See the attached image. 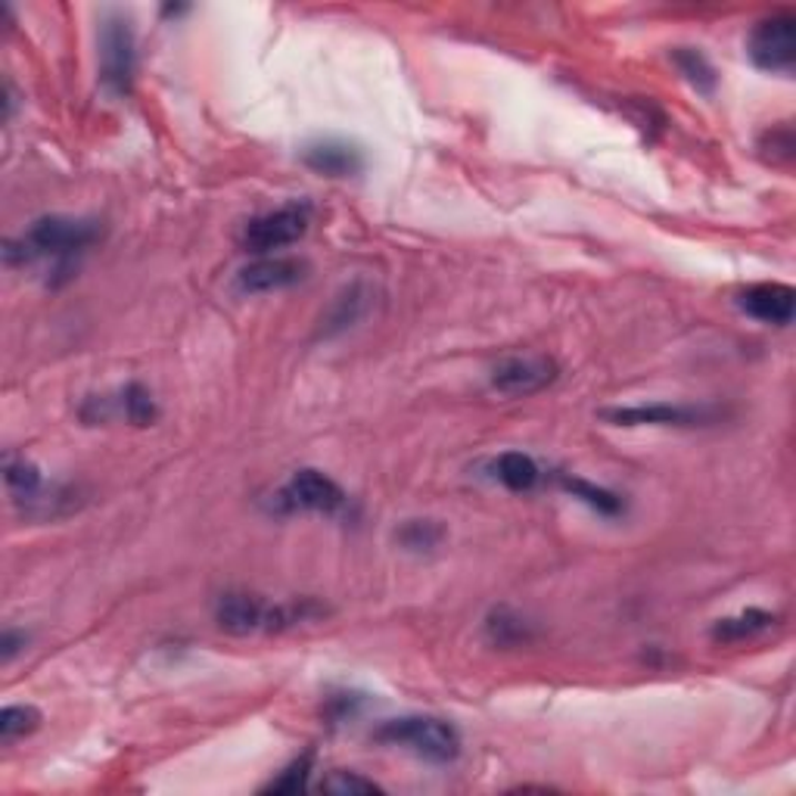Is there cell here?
<instances>
[{
	"label": "cell",
	"instance_id": "6da1fadb",
	"mask_svg": "<svg viewBox=\"0 0 796 796\" xmlns=\"http://www.w3.org/2000/svg\"><path fill=\"white\" fill-rule=\"evenodd\" d=\"M100 240V224L88 219H66V215H48L32 221V228L19 240L7 243V262H53L57 274H66L81 252L91 250Z\"/></svg>",
	"mask_w": 796,
	"mask_h": 796
},
{
	"label": "cell",
	"instance_id": "7a4b0ae2",
	"mask_svg": "<svg viewBox=\"0 0 796 796\" xmlns=\"http://www.w3.org/2000/svg\"><path fill=\"white\" fill-rule=\"evenodd\" d=\"M374 737L386 747H402L426 763L449 765L461 756V734L452 722L436 716H402L383 722Z\"/></svg>",
	"mask_w": 796,
	"mask_h": 796
},
{
	"label": "cell",
	"instance_id": "3957f363",
	"mask_svg": "<svg viewBox=\"0 0 796 796\" xmlns=\"http://www.w3.org/2000/svg\"><path fill=\"white\" fill-rule=\"evenodd\" d=\"M138 75V38L125 13H107L100 26V81L112 97H128Z\"/></svg>",
	"mask_w": 796,
	"mask_h": 796
},
{
	"label": "cell",
	"instance_id": "277c9868",
	"mask_svg": "<svg viewBox=\"0 0 796 796\" xmlns=\"http://www.w3.org/2000/svg\"><path fill=\"white\" fill-rule=\"evenodd\" d=\"M312 224V205L309 203H286L262 212L243 224L240 231V246L255 255H271V252L286 250L299 243Z\"/></svg>",
	"mask_w": 796,
	"mask_h": 796
},
{
	"label": "cell",
	"instance_id": "5b68a950",
	"mask_svg": "<svg viewBox=\"0 0 796 796\" xmlns=\"http://www.w3.org/2000/svg\"><path fill=\"white\" fill-rule=\"evenodd\" d=\"M749 60L763 72L790 75L796 63V19L794 13H772L749 34Z\"/></svg>",
	"mask_w": 796,
	"mask_h": 796
},
{
	"label": "cell",
	"instance_id": "8992f818",
	"mask_svg": "<svg viewBox=\"0 0 796 796\" xmlns=\"http://www.w3.org/2000/svg\"><path fill=\"white\" fill-rule=\"evenodd\" d=\"M557 376L561 367L547 355H507L492 367V390L507 399H526L547 390Z\"/></svg>",
	"mask_w": 796,
	"mask_h": 796
},
{
	"label": "cell",
	"instance_id": "52a82bcc",
	"mask_svg": "<svg viewBox=\"0 0 796 796\" xmlns=\"http://www.w3.org/2000/svg\"><path fill=\"white\" fill-rule=\"evenodd\" d=\"M281 504L290 511H312V514H336L343 511L345 492L321 470H296L290 483L283 485Z\"/></svg>",
	"mask_w": 796,
	"mask_h": 796
},
{
	"label": "cell",
	"instance_id": "ba28073f",
	"mask_svg": "<svg viewBox=\"0 0 796 796\" xmlns=\"http://www.w3.org/2000/svg\"><path fill=\"white\" fill-rule=\"evenodd\" d=\"M309 265L302 259H290V255H262L259 262L246 265L236 274V293L243 296H259V293H278V290H290L299 281H305Z\"/></svg>",
	"mask_w": 796,
	"mask_h": 796
},
{
	"label": "cell",
	"instance_id": "9c48e42d",
	"mask_svg": "<svg viewBox=\"0 0 796 796\" xmlns=\"http://www.w3.org/2000/svg\"><path fill=\"white\" fill-rule=\"evenodd\" d=\"M737 305L763 324L787 328L796 312V290L790 283H753L737 296Z\"/></svg>",
	"mask_w": 796,
	"mask_h": 796
},
{
	"label": "cell",
	"instance_id": "30bf717a",
	"mask_svg": "<svg viewBox=\"0 0 796 796\" xmlns=\"http://www.w3.org/2000/svg\"><path fill=\"white\" fill-rule=\"evenodd\" d=\"M604 421L619 423V426H697V423L713 421V411L709 407L654 402V405L609 407V411H604Z\"/></svg>",
	"mask_w": 796,
	"mask_h": 796
},
{
	"label": "cell",
	"instance_id": "8fae6325",
	"mask_svg": "<svg viewBox=\"0 0 796 796\" xmlns=\"http://www.w3.org/2000/svg\"><path fill=\"white\" fill-rule=\"evenodd\" d=\"M302 162L314 174H324V178H355L364 169V157H361L359 147L340 141V138L312 141L302 150Z\"/></svg>",
	"mask_w": 796,
	"mask_h": 796
},
{
	"label": "cell",
	"instance_id": "7c38bea8",
	"mask_svg": "<svg viewBox=\"0 0 796 796\" xmlns=\"http://www.w3.org/2000/svg\"><path fill=\"white\" fill-rule=\"evenodd\" d=\"M367 305H371V293H367L364 283L345 286L343 293L330 302L328 314L321 318V336L328 340V336H336V333H345L349 328H355L361 318H364V312H367Z\"/></svg>",
	"mask_w": 796,
	"mask_h": 796
},
{
	"label": "cell",
	"instance_id": "4fadbf2b",
	"mask_svg": "<svg viewBox=\"0 0 796 796\" xmlns=\"http://www.w3.org/2000/svg\"><path fill=\"white\" fill-rule=\"evenodd\" d=\"M772 625H775V613L749 607L734 613V616L718 619V623L713 625V638L722 641V644H737V641H749L756 638V635H763Z\"/></svg>",
	"mask_w": 796,
	"mask_h": 796
},
{
	"label": "cell",
	"instance_id": "5bb4252c",
	"mask_svg": "<svg viewBox=\"0 0 796 796\" xmlns=\"http://www.w3.org/2000/svg\"><path fill=\"white\" fill-rule=\"evenodd\" d=\"M492 473L504 488L511 492H530L542 480V470L535 464V457L523 452H504L492 461Z\"/></svg>",
	"mask_w": 796,
	"mask_h": 796
},
{
	"label": "cell",
	"instance_id": "9a60e30c",
	"mask_svg": "<svg viewBox=\"0 0 796 796\" xmlns=\"http://www.w3.org/2000/svg\"><path fill=\"white\" fill-rule=\"evenodd\" d=\"M672 63L678 66V72H682L701 94H713V91H716V69H713V63L703 57L701 50L675 48L672 50Z\"/></svg>",
	"mask_w": 796,
	"mask_h": 796
},
{
	"label": "cell",
	"instance_id": "2e32d148",
	"mask_svg": "<svg viewBox=\"0 0 796 796\" xmlns=\"http://www.w3.org/2000/svg\"><path fill=\"white\" fill-rule=\"evenodd\" d=\"M485 632H488L492 644H498V647H514V644H520V641H530V635H532L530 623H526L523 616L511 613L507 607L495 609V613L488 616Z\"/></svg>",
	"mask_w": 796,
	"mask_h": 796
},
{
	"label": "cell",
	"instance_id": "e0dca14e",
	"mask_svg": "<svg viewBox=\"0 0 796 796\" xmlns=\"http://www.w3.org/2000/svg\"><path fill=\"white\" fill-rule=\"evenodd\" d=\"M563 488L566 492H573L576 498H582L588 507H594L597 514L604 516H616L623 514V498L619 495H613L607 488H601V485L588 483V480H578V476H563Z\"/></svg>",
	"mask_w": 796,
	"mask_h": 796
},
{
	"label": "cell",
	"instance_id": "ac0fdd59",
	"mask_svg": "<svg viewBox=\"0 0 796 796\" xmlns=\"http://www.w3.org/2000/svg\"><path fill=\"white\" fill-rule=\"evenodd\" d=\"M38 725H41V713L34 706H29V703L3 706V713H0V740L13 744L19 737L38 732Z\"/></svg>",
	"mask_w": 796,
	"mask_h": 796
},
{
	"label": "cell",
	"instance_id": "d6986e66",
	"mask_svg": "<svg viewBox=\"0 0 796 796\" xmlns=\"http://www.w3.org/2000/svg\"><path fill=\"white\" fill-rule=\"evenodd\" d=\"M7 485H10V492L17 495L19 501H34L41 495V488H44V480H41V473L34 464H29L26 457H7Z\"/></svg>",
	"mask_w": 796,
	"mask_h": 796
},
{
	"label": "cell",
	"instance_id": "ffe728a7",
	"mask_svg": "<svg viewBox=\"0 0 796 796\" xmlns=\"http://www.w3.org/2000/svg\"><path fill=\"white\" fill-rule=\"evenodd\" d=\"M119 411H122V414H125L128 421L134 423V426H150V423L157 421V414H159L153 395L143 390L141 383H128L125 390H122Z\"/></svg>",
	"mask_w": 796,
	"mask_h": 796
},
{
	"label": "cell",
	"instance_id": "44dd1931",
	"mask_svg": "<svg viewBox=\"0 0 796 796\" xmlns=\"http://www.w3.org/2000/svg\"><path fill=\"white\" fill-rule=\"evenodd\" d=\"M442 526L433 523V520H407L402 532H399V542L407 547V551H433V547L442 542Z\"/></svg>",
	"mask_w": 796,
	"mask_h": 796
},
{
	"label": "cell",
	"instance_id": "7402d4cb",
	"mask_svg": "<svg viewBox=\"0 0 796 796\" xmlns=\"http://www.w3.org/2000/svg\"><path fill=\"white\" fill-rule=\"evenodd\" d=\"M794 131L790 125H775L765 131L763 138H759V150H763V157L768 162H775V165H787L790 159H794Z\"/></svg>",
	"mask_w": 796,
	"mask_h": 796
},
{
	"label": "cell",
	"instance_id": "603a6c76",
	"mask_svg": "<svg viewBox=\"0 0 796 796\" xmlns=\"http://www.w3.org/2000/svg\"><path fill=\"white\" fill-rule=\"evenodd\" d=\"M309 775H312V756H302L293 765H286L278 778L265 784V794H296L309 787Z\"/></svg>",
	"mask_w": 796,
	"mask_h": 796
},
{
	"label": "cell",
	"instance_id": "cb8c5ba5",
	"mask_svg": "<svg viewBox=\"0 0 796 796\" xmlns=\"http://www.w3.org/2000/svg\"><path fill=\"white\" fill-rule=\"evenodd\" d=\"M324 794H376L380 784L361 778L359 772H330L328 778L321 780Z\"/></svg>",
	"mask_w": 796,
	"mask_h": 796
},
{
	"label": "cell",
	"instance_id": "d4e9b609",
	"mask_svg": "<svg viewBox=\"0 0 796 796\" xmlns=\"http://www.w3.org/2000/svg\"><path fill=\"white\" fill-rule=\"evenodd\" d=\"M29 644V635L26 632H13V628H7L3 632V638H0V656H3V663H10L13 656L22 651Z\"/></svg>",
	"mask_w": 796,
	"mask_h": 796
}]
</instances>
